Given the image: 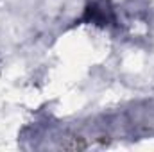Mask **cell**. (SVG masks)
Returning <instances> with one entry per match:
<instances>
[{
    "label": "cell",
    "mask_w": 154,
    "mask_h": 152,
    "mask_svg": "<svg viewBox=\"0 0 154 152\" xmlns=\"http://www.w3.org/2000/svg\"><path fill=\"white\" fill-rule=\"evenodd\" d=\"M82 22L93 23V25H109L115 22V13L104 0H93L82 14Z\"/></svg>",
    "instance_id": "obj_1"
}]
</instances>
